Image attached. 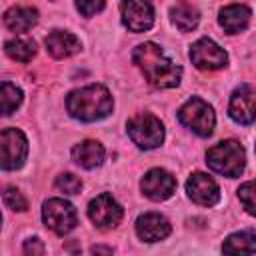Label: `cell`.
Segmentation results:
<instances>
[{
    "label": "cell",
    "mask_w": 256,
    "mask_h": 256,
    "mask_svg": "<svg viewBox=\"0 0 256 256\" xmlns=\"http://www.w3.org/2000/svg\"><path fill=\"white\" fill-rule=\"evenodd\" d=\"M132 60L144 78L156 88H174L182 80V68L158 44L142 42L132 50Z\"/></svg>",
    "instance_id": "6da1fadb"
},
{
    "label": "cell",
    "mask_w": 256,
    "mask_h": 256,
    "mask_svg": "<svg viewBox=\"0 0 256 256\" xmlns=\"http://www.w3.org/2000/svg\"><path fill=\"white\" fill-rule=\"evenodd\" d=\"M114 100L110 90L104 84H88L72 90L66 96V110L74 120L96 122L110 116Z\"/></svg>",
    "instance_id": "7a4b0ae2"
},
{
    "label": "cell",
    "mask_w": 256,
    "mask_h": 256,
    "mask_svg": "<svg viewBox=\"0 0 256 256\" xmlns=\"http://www.w3.org/2000/svg\"><path fill=\"white\" fill-rule=\"evenodd\" d=\"M206 164L226 176V178H236L244 172L246 166V152L240 146V142L236 140H222L218 144H214L212 148H208L206 152Z\"/></svg>",
    "instance_id": "3957f363"
},
{
    "label": "cell",
    "mask_w": 256,
    "mask_h": 256,
    "mask_svg": "<svg viewBox=\"0 0 256 256\" xmlns=\"http://www.w3.org/2000/svg\"><path fill=\"white\" fill-rule=\"evenodd\" d=\"M178 122L182 126H186L188 130H192L194 134H198L200 138H206L214 132L216 114H214V108L208 102H204L198 96H192L190 100H186L180 106Z\"/></svg>",
    "instance_id": "277c9868"
},
{
    "label": "cell",
    "mask_w": 256,
    "mask_h": 256,
    "mask_svg": "<svg viewBox=\"0 0 256 256\" xmlns=\"http://www.w3.org/2000/svg\"><path fill=\"white\" fill-rule=\"evenodd\" d=\"M126 132L130 140L142 150L158 148L164 142V124L160 122V118H156L150 112L132 116L126 122Z\"/></svg>",
    "instance_id": "5b68a950"
},
{
    "label": "cell",
    "mask_w": 256,
    "mask_h": 256,
    "mask_svg": "<svg viewBox=\"0 0 256 256\" xmlns=\"http://www.w3.org/2000/svg\"><path fill=\"white\" fill-rule=\"evenodd\" d=\"M42 220L58 236H64V234L72 232L78 224V216H76L74 206L70 202H66L64 198L46 200L42 204Z\"/></svg>",
    "instance_id": "8992f818"
},
{
    "label": "cell",
    "mask_w": 256,
    "mask_h": 256,
    "mask_svg": "<svg viewBox=\"0 0 256 256\" xmlns=\"http://www.w3.org/2000/svg\"><path fill=\"white\" fill-rule=\"evenodd\" d=\"M28 156V140L18 128H4L0 134V166L2 170H18Z\"/></svg>",
    "instance_id": "52a82bcc"
},
{
    "label": "cell",
    "mask_w": 256,
    "mask_h": 256,
    "mask_svg": "<svg viewBox=\"0 0 256 256\" xmlns=\"http://www.w3.org/2000/svg\"><path fill=\"white\" fill-rule=\"evenodd\" d=\"M122 206L116 202V198H112V194L104 192L98 194L96 198L90 200L88 204V218L92 220V224L100 230H110L116 228L122 220Z\"/></svg>",
    "instance_id": "ba28073f"
},
{
    "label": "cell",
    "mask_w": 256,
    "mask_h": 256,
    "mask_svg": "<svg viewBox=\"0 0 256 256\" xmlns=\"http://www.w3.org/2000/svg\"><path fill=\"white\" fill-rule=\"evenodd\" d=\"M190 60L198 70H220L228 64V54L212 38H198L190 46Z\"/></svg>",
    "instance_id": "9c48e42d"
},
{
    "label": "cell",
    "mask_w": 256,
    "mask_h": 256,
    "mask_svg": "<svg viewBox=\"0 0 256 256\" xmlns=\"http://www.w3.org/2000/svg\"><path fill=\"white\" fill-rule=\"evenodd\" d=\"M228 114L236 124L256 122V86L240 84L230 94Z\"/></svg>",
    "instance_id": "30bf717a"
},
{
    "label": "cell",
    "mask_w": 256,
    "mask_h": 256,
    "mask_svg": "<svg viewBox=\"0 0 256 256\" xmlns=\"http://www.w3.org/2000/svg\"><path fill=\"white\" fill-rule=\"evenodd\" d=\"M120 16L130 32H146L154 26V8L150 0H122Z\"/></svg>",
    "instance_id": "8fae6325"
},
{
    "label": "cell",
    "mask_w": 256,
    "mask_h": 256,
    "mask_svg": "<svg viewBox=\"0 0 256 256\" xmlns=\"http://www.w3.org/2000/svg\"><path fill=\"white\" fill-rule=\"evenodd\" d=\"M140 190L146 198L154 202H162L176 192V178L164 168H152L140 180Z\"/></svg>",
    "instance_id": "7c38bea8"
},
{
    "label": "cell",
    "mask_w": 256,
    "mask_h": 256,
    "mask_svg": "<svg viewBox=\"0 0 256 256\" xmlns=\"http://www.w3.org/2000/svg\"><path fill=\"white\" fill-rule=\"evenodd\" d=\"M188 198L200 206H214L220 200V188L216 180L204 172H194L186 180Z\"/></svg>",
    "instance_id": "4fadbf2b"
},
{
    "label": "cell",
    "mask_w": 256,
    "mask_h": 256,
    "mask_svg": "<svg viewBox=\"0 0 256 256\" xmlns=\"http://www.w3.org/2000/svg\"><path fill=\"white\" fill-rule=\"evenodd\" d=\"M170 222L158 212H146L136 218V234L144 242H160L170 236Z\"/></svg>",
    "instance_id": "5bb4252c"
},
{
    "label": "cell",
    "mask_w": 256,
    "mask_h": 256,
    "mask_svg": "<svg viewBox=\"0 0 256 256\" xmlns=\"http://www.w3.org/2000/svg\"><path fill=\"white\" fill-rule=\"evenodd\" d=\"M44 44H46L48 54H50L52 58H58V60L70 58V56H74V54H78V52L82 50L80 38L74 36V34L68 32V30H52V32L46 36Z\"/></svg>",
    "instance_id": "9a60e30c"
},
{
    "label": "cell",
    "mask_w": 256,
    "mask_h": 256,
    "mask_svg": "<svg viewBox=\"0 0 256 256\" xmlns=\"http://www.w3.org/2000/svg\"><path fill=\"white\" fill-rule=\"evenodd\" d=\"M252 10L246 4H228L218 12V24L228 34H240L250 24Z\"/></svg>",
    "instance_id": "2e32d148"
},
{
    "label": "cell",
    "mask_w": 256,
    "mask_h": 256,
    "mask_svg": "<svg viewBox=\"0 0 256 256\" xmlns=\"http://www.w3.org/2000/svg\"><path fill=\"white\" fill-rule=\"evenodd\" d=\"M104 158H106V150L98 140H82L72 148V160L86 170H94L102 166Z\"/></svg>",
    "instance_id": "e0dca14e"
},
{
    "label": "cell",
    "mask_w": 256,
    "mask_h": 256,
    "mask_svg": "<svg viewBox=\"0 0 256 256\" xmlns=\"http://www.w3.org/2000/svg\"><path fill=\"white\" fill-rule=\"evenodd\" d=\"M4 24L12 32H28L38 24V10L32 6H12L4 12Z\"/></svg>",
    "instance_id": "ac0fdd59"
},
{
    "label": "cell",
    "mask_w": 256,
    "mask_h": 256,
    "mask_svg": "<svg viewBox=\"0 0 256 256\" xmlns=\"http://www.w3.org/2000/svg\"><path fill=\"white\" fill-rule=\"evenodd\" d=\"M170 20L180 32H192L200 22V12L194 4L186 0H178L170 8Z\"/></svg>",
    "instance_id": "d6986e66"
},
{
    "label": "cell",
    "mask_w": 256,
    "mask_h": 256,
    "mask_svg": "<svg viewBox=\"0 0 256 256\" xmlns=\"http://www.w3.org/2000/svg\"><path fill=\"white\" fill-rule=\"evenodd\" d=\"M224 254H254L256 252V232L240 230L230 234L222 244Z\"/></svg>",
    "instance_id": "ffe728a7"
},
{
    "label": "cell",
    "mask_w": 256,
    "mask_h": 256,
    "mask_svg": "<svg viewBox=\"0 0 256 256\" xmlns=\"http://www.w3.org/2000/svg\"><path fill=\"white\" fill-rule=\"evenodd\" d=\"M4 50H6V54L12 60H18V62H30L36 56V44H34V40L20 38V36L8 40L4 44Z\"/></svg>",
    "instance_id": "44dd1931"
},
{
    "label": "cell",
    "mask_w": 256,
    "mask_h": 256,
    "mask_svg": "<svg viewBox=\"0 0 256 256\" xmlns=\"http://www.w3.org/2000/svg\"><path fill=\"white\" fill-rule=\"evenodd\" d=\"M22 90L12 84V82H2L0 86V104H2V114L10 116L20 104H22Z\"/></svg>",
    "instance_id": "7402d4cb"
},
{
    "label": "cell",
    "mask_w": 256,
    "mask_h": 256,
    "mask_svg": "<svg viewBox=\"0 0 256 256\" xmlns=\"http://www.w3.org/2000/svg\"><path fill=\"white\" fill-rule=\"evenodd\" d=\"M238 200L250 216H256V180H248L238 188Z\"/></svg>",
    "instance_id": "603a6c76"
},
{
    "label": "cell",
    "mask_w": 256,
    "mask_h": 256,
    "mask_svg": "<svg viewBox=\"0 0 256 256\" xmlns=\"http://www.w3.org/2000/svg\"><path fill=\"white\" fill-rule=\"evenodd\" d=\"M54 186H56L60 192H64V194H68V196H74V194H78V192L82 190V180H80L78 176H74L72 172H64V174H60V176L56 178Z\"/></svg>",
    "instance_id": "cb8c5ba5"
},
{
    "label": "cell",
    "mask_w": 256,
    "mask_h": 256,
    "mask_svg": "<svg viewBox=\"0 0 256 256\" xmlns=\"http://www.w3.org/2000/svg\"><path fill=\"white\" fill-rule=\"evenodd\" d=\"M2 200H4V204H6L10 210H14V212H24V210L28 208V202H26V198L22 196V192H20L18 188H12V186L4 190Z\"/></svg>",
    "instance_id": "d4e9b609"
},
{
    "label": "cell",
    "mask_w": 256,
    "mask_h": 256,
    "mask_svg": "<svg viewBox=\"0 0 256 256\" xmlns=\"http://www.w3.org/2000/svg\"><path fill=\"white\" fill-rule=\"evenodd\" d=\"M104 4H106V0H76L78 12H80L82 16H86V18L98 14V12L104 8Z\"/></svg>",
    "instance_id": "484cf974"
},
{
    "label": "cell",
    "mask_w": 256,
    "mask_h": 256,
    "mask_svg": "<svg viewBox=\"0 0 256 256\" xmlns=\"http://www.w3.org/2000/svg\"><path fill=\"white\" fill-rule=\"evenodd\" d=\"M22 250H24L26 256H42L44 254V244H42L40 238H28L24 242Z\"/></svg>",
    "instance_id": "4316f807"
},
{
    "label": "cell",
    "mask_w": 256,
    "mask_h": 256,
    "mask_svg": "<svg viewBox=\"0 0 256 256\" xmlns=\"http://www.w3.org/2000/svg\"><path fill=\"white\" fill-rule=\"evenodd\" d=\"M90 252L92 254H112V248H108V246H92Z\"/></svg>",
    "instance_id": "83f0119b"
}]
</instances>
